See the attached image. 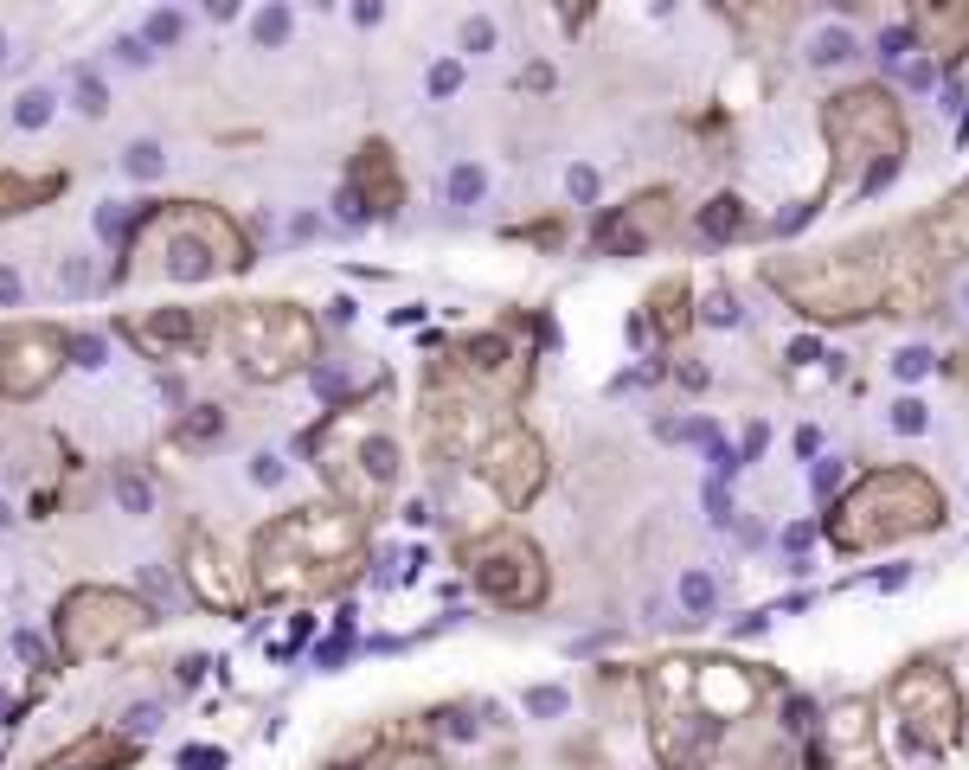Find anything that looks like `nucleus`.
<instances>
[{
    "mask_svg": "<svg viewBox=\"0 0 969 770\" xmlns=\"http://www.w3.org/2000/svg\"><path fill=\"white\" fill-rule=\"evenodd\" d=\"M360 552V514H347L341 501H315L251 533V584L257 597H321L360 565Z\"/></svg>",
    "mask_w": 969,
    "mask_h": 770,
    "instance_id": "nucleus-1",
    "label": "nucleus"
},
{
    "mask_svg": "<svg viewBox=\"0 0 969 770\" xmlns=\"http://www.w3.org/2000/svg\"><path fill=\"white\" fill-rule=\"evenodd\" d=\"M129 270L174 276V283H199V276H219V270H251V238L232 225V212L167 199V206H155L135 225Z\"/></svg>",
    "mask_w": 969,
    "mask_h": 770,
    "instance_id": "nucleus-2",
    "label": "nucleus"
},
{
    "mask_svg": "<svg viewBox=\"0 0 969 770\" xmlns=\"http://www.w3.org/2000/svg\"><path fill=\"white\" fill-rule=\"evenodd\" d=\"M880 251L886 238H867V244H841L828 257H809V264H771V283L809 321H854L892 302V257Z\"/></svg>",
    "mask_w": 969,
    "mask_h": 770,
    "instance_id": "nucleus-3",
    "label": "nucleus"
},
{
    "mask_svg": "<svg viewBox=\"0 0 969 770\" xmlns=\"http://www.w3.org/2000/svg\"><path fill=\"white\" fill-rule=\"evenodd\" d=\"M937 527H944V495H937L931 475L873 469L841 495L835 520H828V539H835L841 552H867V546H886V539L937 533Z\"/></svg>",
    "mask_w": 969,
    "mask_h": 770,
    "instance_id": "nucleus-4",
    "label": "nucleus"
},
{
    "mask_svg": "<svg viewBox=\"0 0 969 770\" xmlns=\"http://www.w3.org/2000/svg\"><path fill=\"white\" fill-rule=\"evenodd\" d=\"M822 135H828V148H835L841 187L873 193V187H886V180L899 174L905 116H899V103H892V90L860 84V90H841V97H828Z\"/></svg>",
    "mask_w": 969,
    "mask_h": 770,
    "instance_id": "nucleus-5",
    "label": "nucleus"
},
{
    "mask_svg": "<svg viewBox=\"0 0 969 770\" xmlns=\"http://www.w3.org/2000/svg\"><path fill=\"white\" fill-rule=\"evenodd\" d=\"M309 443H334L321 469H328V482H334V495H341L347 514H360V520L386 514V501L398 495V482H405V450H398V437L386 424L341 405Z\"/></svg>",
    "mask_w": 969,
    "mask_h": 770,
    "instance_id": "nucleus-6",
    "label": "nucleus"
},
{
    "mask_svg": "<svg viewBox=\"0 0 969 770\" xmlns=\"http://www.w3.org/2000/svg\"><path fill=\"white\" fill-rule=\"evenodd\" d=\"M212 341L232 353V366L244 379L270 385V379H289V373H302V366L315 360L321 328L296 302H225Z\"/></svg>",
    "mask_w": 969,
    "mask_h": 770,
    "instance_id": "nucleus-7",
    "label": "nucleus"
},
{
    "mask_svg": "<svg viewBox=\"0 0 969 770\" xmlns=\"http://www.w3.org/2000/svg\"><path fill=\"white\" fill-rule=\"evenodd\" d=\"M155 623V610L135 591H116V584H78V591L58 604V655L65 661H97L116 655L135 629Z\"/></svg>",
    "mask_w": 969,
    "mask_h": 770,
    "instance_id": "nucleus-8",
    "label": "nucleus"
},
{
    "mask_svg": "<svg viewBox=\"0 0 969 770\" xmlns=\"http://www.w3.org/2000/svg\"><path fill=\"white\" fill-rule=\"evenodd\" d=\"M463 565H469L475 591H482L488 604H501V610H540L546 604V559H540L533 539L495 527V533H482V539L463 546Z\"/></svg>",
    "mask_w": 969,
    "mask_h": 770,
    "instance_id": "nucleus-9",
    "label": "nucleus"
},
{
    "mask_svg": "<svg viewBox=\"0 0 969 770\" xmlns=\"http://www.w3.org/2000/svg\"><path fill=\"white\" fill-rule=\"evenodd\" d=\"M892 713L905 719V738L925 751H950L963 738V693L950 681V668H937V661H912L892 681Z\"/></svg>",
    "mask_w": 969,
    "mask_h": 770,
    "instance_id": "nucleus-10",
    "label": "nucleus"
},
{
    "mask_svg": "<svg viewBox=\"0 0 969 770\" xmlns=\"http://www.w3.org/2000/svg\"><path fill=\"white\" fill-rule=\"evenodd\" d=\"M65 360H71V341L58 328H39V321L0 328V398H39L65 373Z\"/></svg>",
    "mask_w": 969,
    "mask_h": 770,
    "instance_id": "nucleus-11",
    "label": "nucleus"
},
{
    "mask_svg": "<svg viewBox=\"0 0 969 770\" xmlns=\"http://www.w3.org/2000/svg\"><path fill=\"white\" fill-rule=\"evenodd\" d=\"M475 475L495 488L501 507H527L546 488V443L533 437L527 424H507L482 456H475Z\"/></svg>",
    "mask_w": 969,
    "mask_h": 770,
    "instance_id": "nucleus-12",
    "label": "nucleus"
},
{
    "mask_svg": "<svg viewBox=\"0 0 969 770\" xmlns=\"http://www.w3.org/2000/svg\"><path fill=\"white\" fill-rule=\"evenodd\" d=\"M212 334H219V315H199V308H142V315H122V341H135L148 360H193Z\"/></svg>",
    "mask_w": 969,
    "mask_h": 770,
    "instance_id": "nucleus-13",
    "label": "nucleus"
},
{
    "mask_svg": "<svg viewBox=\"0 0 969 770\" xmlns=\"http://www.w3.org/2000/svg\"><path fill=\"white\" fill-rule=\"evenodd\" d=\"M450 373H456V379H469L475 392H488V398L501 405V392L514 398L520 385H527V360H520V347L507 341L501 328H482V334H469V341H456Z\"/></svg>",
    "mask_w": 969,
    "mask_h": 770,
    "instance_id": "nucleus-14",
    "label": "nucleus"
},
{
    "mask_svg": "<svg viewBox=\"0 0 969 770\" xmlns=\"http://www.w3.org/2000/svg\"><path fill=\"white\" fill-rule=\"evenodd\" d=\"M187 591L206 610H244V604H251L244 565H232V552H225L212 533H193L187 539Z\"/></svg>",
    "mask_w": 969,
    "mask_h": 770,
    "instance_id": "nucleus-15",
    "label": "nucleus"
},
{
    "mask_svg": "<svg viewBox=\"0 0 969 770\" xmlns=\"http://www.w3.org/2000/svg\"><path fill=\"white\" fill-rule=\"evenodd\" d=\"M674 219V199L668 193H636L629 206H617L610 219H597V251H610V257H642L649 244L668 231Z\"/></svg>",
    "mask_w": 969,
    "mask_h": 770,
    "instance_id": "nucleus-16",
    "label": "nucleus"
},
{
    "mask_svg": "<svg viewBox=\"0 0 969 770\" xmlns=\"http://www.w3.org/2000/svg\"><path fill=\"white\" fill-rule=\"evenodd\" d=\"M347 199L360 212H398V206H405V180H398V161H392L386 142H366L347 161ZM347 199H341V206H347Z\"/></svg>",
    "mask_w": 969,
    "mask_h": 770,
    "instance_id": "nucleus-17",
    "label": "nucleus"
},
{
    "mask_svg": "<svg viewBox=\"0 0 969 770\" xmlns=\"http://www.w3.org/2000/svg\"><path fill=\"white\" fill-rule=\"evenodd\" d=\"M694 693H700L706 719H745V706L758 700V681H751L738 661H706V668L694 674Z\"/></svg>",
    "mask_w": 969,
    "mask_h": 770,
    "instance_id": "nucleus-18",
    "label": "nucleus"
},
{
    "mask_svg": "<svg viewBox=\"0 0 969 770\" xmlns=\"http://www.w3.org/2000/svg\"><path fill=\"white\" fill-rule=\"evenodd\" d=\"M129 758H135V745L122 732H84L58 758H45V770H122Z\"/></svg>",
    "mask_w": 969,
    "mask_h": 770,
    "instance_id": "nucleus-19",
    "label": "nucleus"
},
{
    "mask_svg": "<svg viewBox=\"0 0 969 770\" xmlns=\"http://www.w3.org/2000/svg\"><path fill=\"white\" fill-rule=\"evenodd\" d=\"M918 238H925L937 257H969V193H963V199H950V206L937 212V219L918 225Z\"/></svg>",
    "mask_w": 969,
    "mask_h": 770,
    "instance_id": "nucleus-20",
    "label": "nucleus"
},
{
    "mask_svg": "<svg viewBox=\"0 0 969 770\" xmlns=\"http://www.w3.org/2000/svg\"><path fill=\"white\" fill-rule=\"evenodd\" d=\"M58 187H65V180H58V174L33 180V174H7V167H0V219H13V212L39 206V199H52Z\"/></svg>",
    "mask_w": 969,
    "mask_h": 770,
    "instance_id": "nucleus-21",
    "label": "nucleus"
},
{
    "mask_svg": "<svg viewBox=\"0 0 969 770\" xmlns=\"http://www.w3.org/2000/svg\"><path fill=\"white\" fill-rule=\"evenodd\" d=\"M687 302H694V283H681V276H674V283H661L655 296H649V315H655V328H661V334H687V328H694V315H687Z\"/></svg>",
    "mask_w": 969,
    "mask_h": 770,
    "instance_id": "nucleus-22",
    "label": "nucleus"
},
{
    "mask_svg": "<svg viewBox=\"0 0 969 770\" xmlns=\"http://www.w3.org/2000/svg\"><path fill=\"white\" fill-rule=\"evenodd\" d=\"M751 225V212H745V199L738 193H719V199H706V212H700V231L713 244H726V238H738V231Z\"/></svg>",
    "mask_w": 969,
    "mask_h": 770,
    "instance_id": "nucleus-23",
    "label": "nucleus"
},
{
    "mask_svg": "<svg viewBox=\"0 0 969 770\" xmlns=\"http://www.w3.org/2000/svg\"><path fill=\"white\" fill-rule=\"evenodd\" d=\"M860 52V45H854V33H848V26H822V33H815L809 39V65H848V58Z\"/></svg>",
    "mask_w": 969,
    "mask_h": 770,
    "instance_id": "nucleus-24",
    "label": "nucleus"
},
{
    "mask_svg": "<svg viewBox=\"0 0 969 770\" xmlns=\"http://www.w3.org/2000/svg\"><path fill=\"white\" fill-rule=\"evenodd\" d=\"M482 187H488V180H482V167H456V174L443 180V193H450L456 206H475V199H482Z\"/></svg>",
    "mask_w": 969,
    "mask_h": 770,
    "instance_id": "nucleus-25",
    "label": "nucleus"
},
{
    "mask_svg": "<svg viewBox=\"0 0 969 770\" xmlns=\"http://www.w3.org/2000/svg\"><path fill=\"white\" fill-rule=\"evenodd\" d=\"M713 597H719V591H713V578H706V572H687V578H681V604L694 610V616L713 610Z\"/></svg>",
    "mask_w": 969,
    "mask_h": 770,
    "instance_id": "nucleus-26",
    "label": "nucleus"
},
{
    "mask_svg": "<svg viewBox=\"0 0 969 770\" xmlns=\"http://www.w3.org/2000/svg\"><path fill=\"white\" fill-rule=\"evenodd\" d=\"M45 116H52V90H26V97L13 103V122H20V129H39Z\"/></svg>",
    "mask_w": 969,
    "mask_h": 770,
    "instance_id": "nucleus-27",
    "label": "nucleus"
},
{
    "mask_svg": "<svg viewBox=\"0 0 969 770\" xmlns=\"http://www.w3.org/2000/svg\"><path fill=\"white\" fill-rule=\"evenodd\" d=\"M122 167H129L135 180H155V174H161V148H155V142H135L129 154H122Z\"/></svg>",
    "mask_w": 969,
    "mask_h": 770,
    "instance_id": "nucleus-28",
    "label": "nucleus"
},
{
    "mask_svg": "<svg viewBox=\"0 0 969 770\" xmlns=\"http://www.w3.org/2000/svg\"><path fill=\"white\" fill-rule=\"evenodd\" d=\"M565 706H572V700H565V687H533V693H527V713H533V719H559Z\"/></svg>",
    "mask_w": 969,
    "mask_h": 770,
    "instance_id": "nucleus-29",
    "label": "nucleus"
},
{
    "mask_svg": "<svg viewBox=\"0 0 969 770\" xmlns=\"http://www.w3.org/2000/svg\"><path fill=\"white\" fill-rule=\"evenodd\" d=\"M925 424L931 418H925V405H918V398H899V405H892V430H899V437H918Z\"/></svg>",
    "mask_w": 969,
    "mask_h": 770,
    "instance_id": "nucleus-30",
    "label": "nucleus"
},
{
    "mask_svg": "<svg viewBox=\"0 0 969 770\" xmlns=\"http://www.w3.org/2000/svg\"><path fill=\"white\" fill-rule=\"evenodd\" d=\"M116 501L129 507V514H148V482H142V475H129V469H122V475H116Z\"/></svg>",
    "mask_w": 969,
    "mask_h": 770,
    "instance_id": "nucleus-31",
    "label": "nucleus"
},
{
    "mask_svg": "<svg viewBox=\"0 0 969 770\" xmlns=\"http://www.w3.org/2000/svg\"><path fill=\"white\" fill-rule=\"evenodd\" d=\"M892 373H899V379H925V373H931V353H925V347L892 353Z\"/></svg>",
    "mask_w": 969,
    "mask_h": 770,
    "instance_id": "nucleus-32",
    "label": "nucleus"
},
{
    "mask_svg": "<svg viewBox=\"0 0 969 770\" xmlns=\"http://www.w3.org/2000/svg\"><path fill=\"white\" fill-rule=\"evenodd\" d=\"M174 39H180V13H155L142 26V45H174Z\"/></svg>",
    "mask_w": 969,
    "mask_h": 770,
    "instance_id": "nucleus-33",
    "label": "nucleus"
},
{
    "mask_svg": "<svg viewBox=\"0 0 969 770\" xmlns=\"http://www.w3.org/2000/svg\"><path fill=\"white\" fill-rule=\"evenodd\" d=\"M706 520H713V527H726V520H732V495H726V482H706Z\"/></svg>",
    "mask_w": 969,
    "mask_h": 770,
    "instance_id": "nucleus-34",
    "label": "nucleus"
},
{
    "mask_svg": "<svg viewBox=\"0 0 969 770\" xmlns=\"http://www.w3.org/2000/svg\"><path fill=\"white\" fill-rule=\"evenodd\" d=\"M700 315H706V321H719V328H732V321H738V302L726 296V289H713V296L700 302Z\"/></svg>",
    "mask_w": 969,
    "mask_h": 770,
    "instance_id": "nucleus-35",
    "label": "nucleus"
},
{
    "mask_svg": "<svg viewBox=\"0 0 969 770\" xmlns=\"http://www.w3.org/2000/svg\"><path fill=\"white\" fill-rule=\"evenodd\" d=\"M905 45H918L912 26H892V33H880V58L892 65V58H905Z\"/></svg>",
    "mask_w": 969,
    "mask_h": 770,
    "instance_id": "nucleus-36",
    "label": "nucleus"
},
{
    "mask_svg": "<svg viewBox=\"0 0 969 770\" xmlns=\"http://www.w3.org/2000/svg\"><path fill=\"white\" fill-rule=\"evenodd\" d=\"M289 33V13L283 7H270V13H257V39H264V45H276V39H283Z\"/></svg>",
    "mask_w": 969,
    "mask_h": 770,
    "instance_id": "nucleus-37",
    "label": "nucleus"
},
{
    "mask_svg": "<svg viewBox=\"0 0 969 770\" xmlns=\"http://www.w3.org/2000/svg\"><path fill=\"white\" fill-rule=\"evenodd\" d=\"M456 84H463V71H456V65H430V97H450Z\"/></svg>",
    "mask_w": 969,
    "mask_h": 770,
    "instance_id": "nucleus-38",
    "label": "nucleus"
},
{
    "mask_svg": "<svg viewBox=\"0 0 969 770\" xmlns=\"http://www.w3.org/2000/svg\"><path fill=\"white\" fill-rule=\"evenodd\" d=\"M78 103H84L90 116H103V110H110V103H103V84H97V77H78Z\"/></svg>",
    "mask_w": 969,
    "mask_h": 770,
    "instance_id": "nucleus-39",
    "label": "nucleus"
},
{
    "mask_svg": "<svg viewBox=\"0 0 969 770\" xmlns=\"http://www.w3.org/2000/svg\"><path fill=\"white\" fill-rule=\"evenodd\" d=\"M251 482L276 488V482H283V456H257V462H251Z\"/></svg>",
    "mask_w": 969,
    "mask_h": 770,
    "instance_id": "nucleus-40",
    "label": "nucleus"
},
{
    "mask_svg": "<svg viewBox=\"0 0 969 770\" xmlns=\"http://www.w3.org/2000/svg\"><path fill=\"white\" fill-rule=\"evenodd\" d=\"M463 45H469V52H488V45H495V26H488V20H469L463 26Z\"/></svg>",
    "mask_w": 969,
    "mask_h": 770,
    "instance_id": "nucleus-41",
    "label": "nucleus"
},
{
    "mask_svg": "<svg viewBox=\"0 0 969 770\" xmlns=\"http://www.w3.org/2000/svg\"><path fill=\"white\" fill-rule=\"evenodd\" d=\"M565 187H572V199H597V167H572Z\"/></svg>",
    "mask_w": 969,
    "mask_h": 770,
    "instance_id": "nucleus-42",
    "label": "nucleus"
},
{
    "mask_svg": "<svg viewBox=\"0 0 969 770\" xmlns=\"http://www.w3.org/2000/svg\"><path fill=\"white\" fill-rule=\"evenodd\" d=\"M71 353H78V366H103V341H97V334H84V341H71Z\"/></svg>",
    "mask_w": 969,
    "mask_h": 770,
    "instance_id": "nucleus-43",
    "label": "nucleus"
},
{
    "mask_svg": "<svg viewBox=\"0 0 969 770\" xmlns=\"http://www.w3.org/2000/svg\"><path fill=\"white\" fill-rule=\"evenodd\" d=\"M841 482V462H815V495H835Z\"/></svg>",
    "mask_w": 969,
    "mask_h": 770,
    "instance_id": "nucleus-44",
    "label": "nucleus"
},
{
    "mask_svg": "<svg viewBox=\"0 0 969 770\" xmlns=\"http://www.w3.org/2000/svg\"><path fill=\"white\" fill-rule=\"evenodd\" d=\"M7 302H20V270L0 264V308H7Z\"/></svg>",
    "mask_w": 969,
    "mask_h": 770,
    "instance_id": "nucleus-45",
    "label": "nucleus"
},
{
    "mask_svg": "<svg viewBox=\"0 0 969 770\" xmlns=\"http://www.w3.org/2000/svg\"><path fill=\"white\" fill-rule=\"evenodd\" d=\"M796 450H803V462H809V456H815V450H822V437H815V430H809V424H803V430H796Z\"/></svg>",
    "mask_w": 969,
    "mask_h": 770,
    "instance_id": "nucleus-46",
    "label": "nucleus"
},
{
    "mask_svg": "<svg viewBox=\"0 0 969 770\" xmlns=\"http://www.w3.org/2000/svg\"><path fill=\"white\" fill-rule=\"evenodd\" d=\"M7 520H13V514H7V507H0V527H7Z\"/></svg>",
    "mask_w": 969,
    "mask_h": 770,
    "instance_id": "nucleus-47",
    "label": "nucleus"
},
{
    "mask_svg": "<svg viewBox=\"0 0 969 770\" xmlns=\"http://www.w3.org/2000/svg\"><path fill=\"white\" fill-rule=\"evenodd\" d=\"M963 308H969V283H963Z\"/></svg>",
    "mask_w": 969,
    "mask_h": 770,
    "instance_id": "nucleus-48",
    "label": "nucleus"
}]
</instances>
